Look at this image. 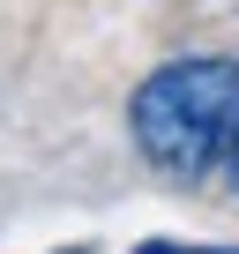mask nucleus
I'll list each match as a JSON object with an SVG mask.
<instances>
[{
    "label": "nucleus",
    "instance_id": "nucleus-4",
    "mask_svg": "<svg viewBox=\"0 0 239 254\" xmlns=\"http://www.w3.org/2000/svg\"><path fill=\"white\" fill-rule=\"evenodd\" d=\"M67 254H90V247H67Z\"/></svg>",
    "mask_w": 239,
    "mask_h": 254
},
{
    "label": "nucleus",
    "instance_id": "nucleus-1",
    "mask_svg": "<svg viewBox=\"0 0 239 254\" xmlns=\"http://www.w3.org/2000/svg\"><path fill=\"white\" fill-rule=\"evenodd\" d=\"M135 150L165 180H209L224 172V150L239 135V60H172L135 97Z\"/></svg>",
    "mask_w": 239,
    "mask_h": 254
},
{
    "label": "nucleus",
    "instance_id": "nucleus-3",
    "mask_svg": "<svg viewBox=\"0 0 239 254\" xmlns=\"http://www.w3.org/2000/svg\"><path fill=\"white\" fill-rule=\"evenodd\" d=\"M224 180H232V194H239V135H232V150H224Z\"/></svg>",
    "mask_w": 239,
    "mask_h": 254
},
{
    "label": "nucleus",
    "instance_id": "nucleus-2",
    "mask_svg": "<svg viewBox=\"0 0 239 254\" xmlns=\"http://www.w3.org/2000/svg\"><path fill=\"white\" fill-rule=\"evenodd\" d=\"M135 254H239V247H187V239H142Z\"/></svg>",
    "mask_w": 239,
    "mask_h": 254
}]
</instances>
